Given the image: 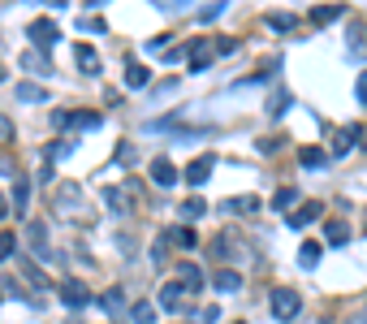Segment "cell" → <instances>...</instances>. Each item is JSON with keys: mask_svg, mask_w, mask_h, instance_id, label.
<instances>
[{"mask_svg": "<svg viewBox=\"0 0 367 324\" xmlns=\"http://www.w3.org/2000/svg\"><path fill=\"white\" fill-rule=\"evenodd\" d=\"M27 35H31V43L39 48V52H48V48L61 39V31H57V22H52V17H35L31 27H27Z\"/></svg>", "mask_w": 367, "mask_h": 324, "instance_id": "3", "label": "cell"}, {"mask_svg": "<svg viewBox=\"0 0 367 324\" xmlns=\"http://www.w3.org/2000/svg\"><path fill=\"white\" fill-rule=\"evenodd\" d=\"M17 99H22V104H43L48 91H43V87H35V83H22V87H17Z\"/></svg>", "mask_w": 367, "mask_h": 324, "instance_id": "25", "label": "cell"}, {"mask_svg": "<svg viewBox=\"0 0 367 324\" xmlns=\"http://www.w3.org/2000/svg\"><path fill=\"white\" fill-rule=\"evenodd\" d=\"M233 48H238V39H229V35H225V39H216V57H229Z\"/></svg>", "mask_w": 367, "mask_h": 324, "instance_id": "39", "label": "cell"}, {"mask_svg": "<svg viewBox=\"0 0 367 324\" xmlns=\"http://www.w3.org/2000/svg\"><path fill=\"white\" fill-rule=\"evenodd\" d=\"M160 5H168V9H182V5H186V0H160Z\"/></svg>", "mask_w": 367, "mask_h": 324, "instance_id": "43", "label": "cell"}, {"mask_svg": "<svg viewBox=\"0 0 367 324\" xmlns=\"http://www.w3.org/2000/svg\"><path fill=\"white\" fill-rule=\"evenodd\" d=\"M78 186H61V195H57V212L61 216H73V220H91V208H82L78 204Z\"/></svg>", "mask_w": 367, "mask_h": 324, "instance_id": "5", "label": "cell"}, {"mask_svg": "<svg viewBox=\"0 0 367 324\" xmlns=\"http://www.w3.org/2000/svg\"><path fill=\"white\" fill-rule=\"evenodd\" d=\"M298 160H303V169H324L329 164V152H324V147H303Z\"/></svg>", "mask_w": 367, "mask_h": 324, "instance_id": "19", "label": "cell"}, {"mask_svg": "<svg viewBox=\"0 0 367 324\" xmlns=\"http://www.w3.org/2000/svg\"><path fill=\"white\" fill-rule=\"evenodd\" d=\"M22 65L35 69V73H52V61H48V52H27V57H22Z\"/></svg>", "mask_w": 367, "mask_h": 324, "instance_id": "28", "label": "cell"}, {"mask_svg": "<svg viewBox=\"0 0 367 324\" xmlns=\"http://www.w3.org/2000/svg\"><path fill=\"white\" fill-rule=\"evenodd\" d=\"M298 264H303V268L320 264V242H303V251H298Z\"/></svg>", "mask_w": 367, "mask_h": 324, "instance_id": "29", "label": "cell"}, {"mask_svg": "<svg viewBox=\"0 0 367 324\" xmlns=\"http://www.w3.org/2000/svg\"><path fill=\"white\" fill-rule=\"evenodd\" d=\"M168 238H173L182 251H194V246H199V234H194L190 225H178V230H168Z\"/></svg>", "mask_w": 367, "mask_h": 324, "instance_id": "20", "label": "cell"}, {"mask_svg": "<svg viewBox=\"0 0 367 324\" xmlns=\"http://www.w3.org/2000/svg\"><path fill=\"white\" fill-rule=\"evenodd\" d=\"M298 307H303V298H298V290H289V286H277L273 294H268V311H273L277 320H294Z\"/></svg>", "mask_w": 367, "mask_h": 324, "instance_id": "1", "label": "cell"}, {"mask_svg": "<svg viewBox=\"0 0 367 324\" xmlns=\"http://www.w3.org/2000/svg\"><path fill=\"white\" fill-rule=\"evenodd\" d=\"M294 199H298V190H294V186H281V190L273 195V212H289Z\"/></svg>", "mask_w": 367, "mask_h": 324, "instance_id": "26", "label": "cell"}, {"mask_svg": "<svg viewBox=\"0 0 367 324\" xmlns=\"http://www.w3.org/2000/svg\"><path fill=\"white\" fill-rule=\"evenodd\" d=\"M9 216V204H5V195H0V220H5Z\"/></svg>", "mask_w": 367, "mask_h": 324, "instance_id": "45", "label": "cell"}, {"mask_svg": "<svg viewBox=\"0 0 367 324\" xmlns=\"http://www.w3.org/2000/svg\"><path fill=\"white\" fill-rule=\"evenodd\" d=\"M354 143H359V126H341V130L333 134V152L346 156V152H354Z\"/></svg>", "mask_w": 367, "mask_h": 324, "instance_id": "13", "label": "cell"}, {"mask_svg": "<svg viewBox=\"0 0 367 324\" xmlns=\"http://www.w3.org/2000/svg\"><path fill=\"white\" fill-rule=\"evenodd\" d=\"M229 212H233V216H238V212H242V216H251V212H259V199H255V195H242V199H229Z\"/></svg>", "mask_w": 367, "mask_h": 324, "instance_id": "27", "label": "cell"}, {"mask_svg": "<svg viewBox=\"0 0 367 324\" xmlns=\"http://www.w3.org/2000/svg\"><path fill=\"white\" fill-rule=\"evenodd\" d=\"M73 57H78V69L82 73H100V57H95L91 43H78V48H73Z\"/></svg>", "mask_w": 367, "mask_h": 324, "instance_id": "14", "label": "cell"}, {"mask_svg": "<svg viewBox=\"0 0 367 324\" xmlns=\"http://www.w3.org/2000/svg\"><path fill=\"white\" fill-rule=\"evenodd\" d=\"M354 95H359V104L367 108V69L359 73V83H354Z\"/></svg>", "mask_w": 367, "mask_h": 324, "instance_id": "37", "label": "cell"}, {"mask_svg": "<svg viewBox=\"0 0 367 324\" xmlns=\"http://www.w3.org/2000/svg\"><path fill=\"white\" fill-rule=\"evenodd\" d=\"M69 152H73V143H57V147H52L48 156H52V160H61V156H69Z\"/></svg>", "mask_w": 367, "mask_h": 324, "instance_id": "41", "label": "cell"}, {"mask_svg": "<svg viewBox=\"0 0 367 324\" xmlns=\"http://www.w3.org/2000/svg\"><path fill=\"white\" fill-rule=\"evenodd\" d=\"M182 298H186V286H182V281H164L156 303H160L164 311H186V303H182Z\"/></svg>", "mask_w": 367, "mask_h": 324, "instance_id": "9", "label": "cell"}, {"mask_svg": "<svg viewBox=\"0 0 367 324\" xmlns=\"http://www.w3.org/2000/svg\"><path fill=\"white\" fill-rule=\"evenodd\" d=\"M27 199H31V178L13 173V208H17V212H27Z\"/></svg>", "mask_w": 367, "mask_h": 324, "instance_id": "15", "label": "cell"}, {"mask_svg": "<svg viewBox=\"0 0 367 324\" xmlns=\"http://www.w3.org/2000/svg\"><path fill=\"white\" fill-rule=\"evenodd\" d=\"M178 178H182V173L173 169V160H168V156H160V160H152V182H156V186H164V190H168V186H173Z\"/></svg>", "mask_w": 367, "mask_h": 324, "instance_id": "11", "label": "cell"}, {"mask_svg": "<svg viewBox=\"0 0 367 324\" xmlns=\"http://www.w3.org/2000/svg\"><path fill=\"white\" fill-rule=\"evenodd\" d=\"M147 83H152V69H147V65H126V87L134 91V87H147Z\"/></svg>", "mask_w": 367, "mask_h": 324, "instance_id": "22", "label": "cell"}, {"mask_svg": "<svg viewBox=\"0 0 367 324\" xmlns=\"http://www.w3.org/2000/svg\"><path fill=\"white\" fill-rule=\"evenodd\" d=\"M216 316H220L216 307H199V311H194V320H190V324H216Z\"/></svg>", "mask_w": 367, "mask_h": 324, "instance_id": "34", "label": "cell"}, {"mask_svg": "<svg viewBox=\"0 0 367 324\" xmlns=\"http://www.w3.org/2000/svg\"><path fill=\"white\" fill-rule=\"evenodd\" d=\"M52 121H57V126H65V130H100V113H91V108H78V113H57Z\"/></svg>", "mask_w": 367, "mask_h": 324, "instance_id": "6", "label": "cell"}, {"mask_svg": "<svg viewBox=\"0 0 367 324\" xmlns=\"http://www.w3.org/2000/svg\"><path fill=\"white\" fill-rule=\"evenodd\" d=\"M121 303H126V294H121L117 286H113V290H104V298H100V307H104L108 316H117V320H121Z\"/></svg>", "mask_w": 367, "mask_h": 324, "instance_id": "23", "label": "cell"}, {"mask_svg": "<svg viewBox=\"0 0 367 324\" xmlns=\"http://www.w3.org/2000/svg\"><path fill=\"white\" fill-rule=\"evenodd\" d=\"M9 139H13V126H9V117L0 113V143H9Z\"/></svg>", "mask_w": 367, "mask_h": 324, "instance_id": "40", "label": "cell"}, {"mask_svg": "<svg viewBox=\"0 0 367 324\" xmlns=\"http://www.w3.org/2000/svg\"><path fill=\"white\" fill-rule=\"evenodd\" d=\"M341 17V5H320V9H311V22H337Z\"/></svg>", "mask_w": 367, "mask_h": 324, "instance_id": "31", "label": "cell"}, {"mask_svg": "<svg viewBox=\"0 0 367 324\" xmlns=\"http://www.w3.org/2000/svg\"><path fill=\"white\" fill-rule=\"evenodd\" d=\"M212 286L220 290V294H233V290H242V277H238V272H216V277H212Z\"/></svg>", "mask_w": 367, "mask_h": 324, "instance_id": "21", "label": "cell"}, {"mask_svg": "<svg viewBox=\"0 0 367 324\" xmlns=\"http://www.w3.org/2000/svg\"><path fill=\"white\" fill-rule=\"evenodd\" d=\"M43 5H52V9H65V5H69V0H43Z\"/></svg>", "mask_w": 367, "mask_h": 324, "instance_id": "44", "label": "cell"}, {"mask_svg": "<svg viewBox=\"0 0 367 324\" xmlns=\"http://www.w3.org/2000/svg\"><path fill=\"white\" fill-rule=\"evenodd\" d=\"M324 216V204H315V199H307V204H298V208H289V230H307V225H315V220Z\"/></svg>", "mask_w": 367, "mask_h": 324, "instance_id": "7", "label": "cell"}, {"mask_svg": "<svg viewBox=\"0 0 367 324\" xmlns=\"http://www.w3.org/2000/svg\"><path fill=\"white\" fill-rule=\"evenodd\" d=\"M31 246L39 255H52V251H48V225H43V220H31Z\"/></svg>", "mask_w": 367, "mask_h": 324, "instance_id": "24", "label": "cell"}, {"mask_svg": "<svg viewBox=\"0 0 367 324\" xmlns=\"http://www.w3.org/2000/svg\"><path fill=\"white\" fill-rule=\"evenodd\" d=\"M264 22H268V27H273L277 35H285V31H294V27H298V17H294V13H285V9H277V13H268Z\"/></svg>", "mask_w": 367, "mask_h": 324, "instance_id": "16", "label": "cell"}, {"mask_svg": "<svg viewBox=\"0 0 367 324\" xmlns=\"http://www.w3.org/2000/svg\"><path fill=\"white\" fill-rule=\"evenodd\" d=\"M134 324H156V311L147 307V303H138V307H134Z\"/></svg>", "mask_w": 367, "mask_h": 324, "instance_id": "33", "label": "cell"}, {"mask_svg": "<svg viewBox=\"0 0 367 324\" xmlns=\"http://www.w3.org/2000/svg\"><path fill=\"white\" fill-rule=\"evenodd\" d=\"M186 52H190V69H194V73H203V69L212 65V57H216V43H208V39H194V43L186 48Z\"/></svg>", "mask_w": 367, "mask_h": 324, "instance_id": "10", "label": "cell"}, {"mask_svg": "<svg viewBox=\"0 0 367 324\" xmlns=\"http://www.w3.org/2000/svg\"><path fill=\"white\" fill-rule=\"evenodd\" d=\"M324 238H329V246H346V238H350L346 220H324Z\"/></svg>", "mask_w": 367, "mask_h": 324, "instance_id": "17", "label": "cell"}, {"mask_svg": "<svg viewBox=\"0 0 367 324\" xmlns=\"http://www.w3.org/2000/svg\"><path fill=\"white\" fill-rule=\"evenodd\" d=\"M82 31H91V35H104V31H108V22H104V17H82Z\"/></svg>", "mask_w": 367, "mask_h": 324, "instance_id": "32", "label": "cell"}, {"mask_svg": "<svg viewBox=\"0 0 367 324\" xmlns=\"http://www.w3.org/2000/svg\"><path fill=\"white\" fill-rule=\"evenodd\" d=\"M212 164H216L212 156H199V160H190V164H186V173H182V178H186L190 186H203V182L212 178Z\"/></svg>", "mask_w": 367, "mask_h": 324, "instance_id": "12", "label": "cell"}, {"mask_svg": "<svg viewBox=\"0 0 367 324\" xmlns=\"http://www.w3.org/2000/svg\"><path fill=\"white\" fill-rule=\"evenodd\" d=\"M212 255H220V260H255V251L247 242H242L238 234H220L216 242H212Z\"/></svg>", "mask_w": 367, "mask_h": 324, "instance_id": "2", "label": "cell"}, {"mask_svg": "<svg viewBox=\"0 0 367 324\" xmlns=\"http://www.w3.org/2000/svg\"><path fill=\"white\" fill-rule=\"evenodd\" d=\"M61 303H65L69 311H82V307H91V290H87V281H78V277L61 281Z\"/></svg>", "mask_w": 367, "mask_h": 324, "instance_id": "4", "label": "cell"}, {"mask_svg": "<svg viewBox=\"0 0 367 324\" xmlns=\"http://www.w3.org/2000/svg\"><path fill=\"white\" fill-rule=\"evenodd\" d=\"M13 246H17L13 234H0V260H9V255H13Z\"/></svg>", "mask_w": 367, "mask_h": 324, "instance_id": "38", "label": "cell"}, {"mask_svg": "<svg viewBox=\"0 0 367 324\" xmlns=\"http://www.w3.org/2000/svg\"><path fill=\"white\" fill-rule=\"evenodd\" d=\"M203 212H208V204H203V199H186V204H182V216H186V220H199Z\"/></svg>", "mask_w": 367, "mask_h": 324, "instance_id": "30", "label": "cell"}, {"mask_svg": "<svg viewBox=\"0 0 367 324\" xmlns=\"http://www.w3.org/2000/svg\"><path fill=\"white\" fill-rule=\"evenodd\" d=\"M285 108H289V95H285V91H281L277 99H268V113H273V117H281Z\"/></svg>", "mask_w": 367, "mask_h": 324, "instance_id": "35", "label": "cell"}, {"mask_svg": "<svg viewBox=\"0 0 367 324\" xmlns=\"http://www.w3.org/2000/svg\"><path fill=\"white\" fill-rule=\"evenodd\" d=\"M0 178H13V164L9 160H0Z\"/></svg>", "mask_w": 367, "mask_h": 324, "instance_id": "42", "label": "cell"}, {"mask_svg": "<svg viewBox=\"0 0 367 324\" xmlns=\"http://www.w3.org/2000/svg\"><path fill=\"white\" fill-rule=\"evenodd\" d=\"M238 324H247V320H238Z\"/></svg>", "mask_w": 367, "mask_h": 324, "instance_id": "46", "label": "cell"}, {"mask_svg": "<svg viewBox=\"0 0 367 324\" xmlns=\"http://www.w3.org/2000/svg\"><path fill=\"white\" fill-rule=\"evenodd\" d=\"M182 268V286H186V294H199L203 290V272L194 268V264H178Z\"/></svg>", "mask_w": 367, "mask_h": 324, "instance_id": "18", "label": "cell"}, {"mask_svg": "<svg viewBox=\"0 0 367 324\" xmlns=\"http://www.w3.org/2000/svg\"><path fill=\"white\" fill-rule=\"evenodd\" d=\"M130 199H138V182H126V186H108L104 190V204L113 212H130Z\"/></svg>", "mask_w": 367, "mask_h": 324, "instance_id": "8", "label": "cell"}, {"mask_svg": "<svg viewBox=\"0 0 367 324\" xmlns=\"http://www.w3.org/2000/svg\"><path fill=\"white\" fill-rule=\"evenodd\" d=\"M220 13H225V0H216V5H208V9H203L199 17H203V22H216Z\"/></svg>", "mask_w": 367, "mask_h": 324, "instance_id": "36", "label": "cell"}]
</instances>
